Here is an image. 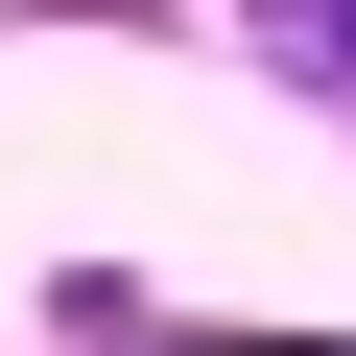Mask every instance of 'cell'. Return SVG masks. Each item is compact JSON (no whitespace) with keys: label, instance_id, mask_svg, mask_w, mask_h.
Segmentation results:
<instances>
[{"label":"cell","instance_id":"cell-1","mask_svg":"<svg viewBox=\"0 0 356 356\" xmlns=\"http://www.w3.org/2000/svg\"><path fill=\"white\" fill-rule=\"evenodd\" d=\"M238 24H261V48L309 72V95H356V0H238Z\"/></svg>","mask_w":356,"mask_h":356}]
</instances>
